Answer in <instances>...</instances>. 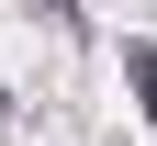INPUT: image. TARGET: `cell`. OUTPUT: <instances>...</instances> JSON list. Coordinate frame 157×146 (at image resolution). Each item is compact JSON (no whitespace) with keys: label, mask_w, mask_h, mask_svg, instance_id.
I'll use <instances>...</instances> for the list:
<instances>
[{"label":"cell","mask_w":157,"mask_h":146,"mask_svg":"<svg viewBox=\"0 0 157 146\" xmlns=\"http://www.w3.org/2000/svg\"><path fill=\"white\" fill-rule=\"evenodd\" d=\"M124 79H135V112L157 124V45H124Z\"/></svg>","instance_id":"6da1fadb"}]
</instances>
